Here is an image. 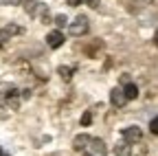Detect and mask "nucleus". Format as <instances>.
Instances as JSON below:
<instances>
[{"label": "nucleus", "instance_id": "obj_6", "mask_svg": "<svg viewBox=\"0 0 158 156\" xmlns=\"http://www.w3.org/2000/svg\"><path fill=\"white\" fill-rule=\"evenodd\" d=\"M90 150H92L94 156H106L108 154V147H106V143L101 139H92L90 141Z\"/></svg>", "mask_w": 158, "mask_h": 156}, {"label": "nucleus", "instance_id": "obj_18", "mask_svg": "<svg viewBox=\"0 0 158 156\" xmlns=\"http://www.w3.org/2000/svg\"><path fill=\"white\" fill-rule=\"evenodd\" d=\"M81 156H94V154H92V152H84Z\"/></svg>", "mask_w": 158, "mask_h": 156}, {"label": "nucleus", "instance_id": "obj_7", "mask_svg": "<svg viewBox=\"0 0 158 156\" xmlns=\"http://www.w3.org/2000/svg\"><path fill=\"white\" fill-rule=\"evenodd\" d=\"M114 154H116V156H132V145H130L127 141L118 143V145L114 147Z\"/></svg>", "mask_w": 158, "mask_h": 156}, {"label": "nucleus", "instance_id": "obj_12", "mask_svg": "<svg viewBox=\"0 0 158 156\" xmlns=\"http://www.w3.org/2000/svg\"><path fill=\"white\" fill-rule=\"evenodd\" d=\"M149 130H152V134H156V136H158V116L149 121Z\"/></svg>", "mask_w": 158, "mask_h": 156}, {"label": "nucleus", "instance_id": "obj_10", "mask_svg": "<svg viewBox=\"0 0 158 156\" xmlns=\"http://www.w3.org/2000/svg\"><path fill=\"white\" fill-rule=\"evenodd\" d=\"M2 31H5V35L9 37V35H15V33H20V27H15V24H9V27H5Z\"/></svg>", "mask_w": 158, "mask_h": 156}, {"label": "nucleus", "instance_id": "obj_15", "mask_svg": "<svg viewBox=\"0 0 158 156\" xmlns=\"http://www.w3.org/2000/svg\"><path fill=\"white\" fill-rule=\"evenodd\" d=\"M86 5H90V7H99V0H84Z\"/></svg>", "mask_w": 158, "mask_h": 156}, {"label": "nucleus", "instance_id": "obj_9", "mask_svg": "<svg viewBox=\"0 0 158 156\" xmlns=\"http://www.w3.org/2000/svg\"><path fill=\"white\" fill-rule=\"evenodd\" d=\"M73 70H75V66H59V68H57V73L62 75L64 79H70V73H73Z\"/></svg>", "mask_w": 158, "mask_h": 156}, {"label": "nucleus", "instance_id": "obj_1", "mask_svg": "<svg viewBox=\"0 0 158 156\" xmlns=\"http://www.w3.org/2000/svg\"><path fill=\"white\" fill-rule=\"evenodd\" d=\"M88 29H90V24H88V18H86V15H77V18H75V22L70 24V33H73L75 37L86 35Z\"/></svg>", "mask_w": 158, "mask_h": 156}, {"label": "nucleus", "instance_id": "obj_20", "mask_svg": "<svg viewBox=\"0 0 158 156\" xmlns=\"http://www.w3.org/2000/svg\"><path fill=\"white\" fill-rule=\"evenodd\" d=\"M2 156H9V154H2Z\"/></svg>", "mask_w": 158, "mask_h": 156}, {"label": "nucleus", "instance_id": "obj_14", "mask_svg": "<svg viewBox=\"0 0 158 156\" xmlns=\"http://www.w3.org/2000/svg\"><path fill=\"white\" fill-rule=\"evenodd\" d=\"M81 2H84V0H68V5H70V7H79Z\"/></svg>", "mask_w": 158, "mask_h": 156}, {"label": "nucleus", "instance_id": "obj_16", "mask_svg": "<svg viewBox=\"0 0 158 156\" xmlns=\"http://www.w3.org/2000/svg\"><path fill=\"white\" fill-rule=\"evenodd\" d=\"M5 40H7V35H5V31H0V46L5 44Z\"/></svg>", "mask_w": 158, "mask_h": 156}, {"label": "nucleus", "instance_id": "obj_4", "mask_svg": "<svg viewBox=\"0 0 158 156\" xmlns=\"http://www.w3.org/2000/svg\"><path fill=\"white\" fill-rule=\"evenodd\" d=\"M90 141H92V136H88V134H77L75 139H73V147H75L77 152H86V150L90 147Z\"/></svg>", "mask_w": 158, "mask_h": 156}, {"label": "nucleus", "instance_id": "obj_19", "mask_svg": "<svg viewBox=\"0 0 158 156\" xmlns=\"http://www.w3.org/2000/svg\"><path fill=\"white\" fill-rule=\"evenodd\" d=\"M2 154H5V152H2V150H0V156H2Z\"/></svg>", "mask_w": 158, "mask_h": 156}, {"label": "nucleus", "instance_id": "obj_2", "mask_svg": "<svg viewBox=\"0 0 158 156\" xmlns=\"http://www.w3.org/2000/svg\"><path fill=\"white\" fill-rule=\"evenodd\" d=\"M121 136H123V141H127V143L132 145V143H138V141L143 139V132H141V128L130 125V128H125V130L121 132Z\"/></svg>", "mask_w": 158, "mask_h": 156}, {"label": "nucleus", "instance_id": "obj_11", "mask_svg": "<svg viewBox=\"0 0 158 156\" xmlns=\"http://www.w3.org/2000/svg\"><path fill=\"white\" fill-rule=\"evenodd\" d=\"M66 22H68V18L64 15V13H59V15H55V24L62 29V27H66Z\"/></svg>", "mask_w": 158, "mask_h": 156}, {"label": "nucleus", "instance_id": "obj_13", "mask_svg": "<svg viewBox=\"0 0 158 156\" xmlns=\"http://www.w3.org/2000/svg\"><path fill=\"white\" fill-rule=\"evenodd\" d=\"M90 121H92V114H90V110H88V112H84V116H81V125H90Z\"/></svg>", "mask_w": 158, "mask_h": 156}, {"label": "nucleus", "instance_id": "obj_5", "mask_svg": "<svg viewBox=\"0 0 158 156\" xmlns=\"http://www.w3.org/2000/svg\"><path fill=\"white\" fill-rule=\"evenodd\" d=\"M46 44L51 46V48H59L64 44V33L62 31H51L48 35H46Z\"/></svg>", "mask_w": 158, "mask_h": 156}, {"label": "nucleus", "instance_id": "obj_3", "mask_svg": "<svg viewBox=\"0 0 158 156\" xmlns=\"http://www.w3.org/2000/svg\"><path fill=\"white\" fill-rule=\"evenodd\" d=\"M110 103L116 106V108H121V106L127 103V97H125L123 88H112V92H110Z\"/></svg>", "mask_w": 158, "mask_h": 156}, {"label": "nucleus", "instance_id": "obj_17", "mask_svg": "<svg viewBox=\"0 0 158 156\" xmlns=\"http://www.w3.org/2000/svg\"><path fill=\"white\" fill-rule=\"evenodd\" d=\"M154 44H156V46H158V31H156V33H154Z\"/></svg>", "mask_w": 158, "mask_h": 156}, {"label": "nucleus", "instance_id": "obj_8", "mask_svg": "<svg viewBox=\"0 0 158 156\" xmlns=\"http://www.w3.org/2000/svg\"><path fill=\"white\" fill-rule=\"evenodd\" d=\"M123 92H125V97H127V101L138 97V88H136V84H132V82H127V84L123 86Z\"/></svg>", "mask_w": 158, "mask_h": 156}]
</instances>
